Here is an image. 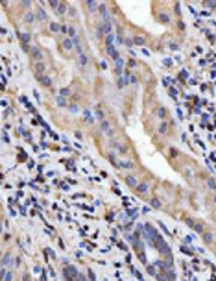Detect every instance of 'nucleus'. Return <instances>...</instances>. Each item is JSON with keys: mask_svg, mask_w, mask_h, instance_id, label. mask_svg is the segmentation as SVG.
<instances>
[{"mask_svg": "<svg viewBox=\"0 0 216 281\" xmlns=\"http://www.w3.org/2000/svg\"><path fill=\"white\" fill-rule=\"evenodd\" d=\"M63 46H65V50H70V48H72L74 45H72V41H70V39H65V43H63Z\"/></svg>", "mask_w": 216, "mask_h": 281, "instance_id": "obj_2", "label": "nucleus"}, {"mask_svg": "<svg viewBox=\"0 0 216 281\" xmlns=\"http://www.w3.org/2000/svg\"><path fill=\"white\" fill-rule=\"evenodd\" d=\"M139 191H142V192L148 191V185H139Z\"/></svg>", "mask_w": 216, "mask_h": 281, "instance_id": "obj_11", "label": "nucleus"}, {"mask_svg": "<svg viewBox=\"0 0 216 281\" xmlns=\"http://www.w3.org/2000/svg\"><path fill=\"white\" fill-rule=\"evenodd\" d=\"M214 202H216V194H214Z\"/></svg>", "mask_w": 216, "mask_h": 281, "instance_id": "obj_12", "label": "nucleus"}, {"mask_svg": "<svg viewBox=\"0 0 216 281\" xmlns=\"http://www.w3.org/2000/svg\"><path fill=\"white\" fill-rule=\"evenodd\" d=\"M35 70H37V72H43V70H45V65H43V63H37V65H35Z\"/></svg>", "mask_w": 216, "mask_h": 281, "instance_id": "obj_6", "label": "nucleus"}, {"mask_svg": "<svg viewBox=\"0 0 216 281\" xmlns=\"http://www.w3.org/2000/svg\"><path fill=\"white\" fill-rule=\"evenodd\" d=\"M126 181H128V185H131V187H137V179H133V178H128Z\"/></svg>", "mask_w": 216, "mask_h": 281, "instance_id": "obj_4", "label": "nucleus"}, {"mask_svg": "<svg viewBox=\"0 0 216 281\" xmlns=\"http://www.w3.org/2000/svg\"><path fill=\"white\" fill-rule=\"evenodd\" d=\"M85 63H87V57H85V56H83V54H80V65H81V67H83V65H85Z\"/></svg>", "mask_w": 216, "mask_h": 281, "instance_id": "obj_7", "label": "nucleus"}, {"mask_svg": "<svg viewBox=\"0 0 216 281\" xmlns=\"http://www.w3.org/2000/svg\"><path fill=\"white\" fill-rule=\"evenodd\" d=\"M31 54H33V57L37 59V61H39V59H41V54H39V50H33Z\"/></svg>", "mask_w": 216, "mask_h": 281, "instance_id": "obj_9", "label": "nucleus"}, {"mask_svg": "<svg viewBox=\"0 0 216 281\" xmlns=\"http://www.w3.org/2000/svg\"><path fill=\"white\" fill-rule=\"evenodd\" d=\"M135 43L139 45V46H142V45H144V39H142V37H137V39H135Z\"/></svg>", "mask_w": 216, "mask_h": 281, "instance_id": "obj_8", "label": "nucleus"}, {"mask_svg": "<svg viewBox=\"0 0 216 281\" xmlns=\"http://www.w3.org/2000/svg\"><path fill=\"white\" fill-rule=\"evenodd\" d=\"M52 6L55 8V11H59V13H65V4H57V2H52Z\"/></svg>", "mask_w": 216, "mask_h": 281, "instance_id": "obj_1", "label": "nucleus"}, {"mask_svg": "<svg viewBox=\"0 0 216 281\" xmlns=\"http://www.w3.org/2000/svg\"><path fill=\"white\" fill-rule=\"evenodd\" d=\"M207 185H209V189L216 191V181H214V179H207Z\"/></svg>", "mask_w": 216, "mask_h": 281, "instance_id": "obj_3", "label": "nucleus"}, {"mask_svg": "<svg viewBox=\"0 0 216 281\" xmlns=\"http://www.w3.org/2000/svg\"><path fill=\"white\" fill-rule=\"evenodd\" d=\"M57 104H59V106H65V100H63V96H59V98H57Z\"/></svg>", "mask_w": 216, "mask_h": 281, "instance_id": "obj_10", "label": "nucleus"}, {"mask_svg": "<svg viewBox=\"0 0 216 281\" xmlns=\"http://www.w3.org/2000/svg\"><path fill=\"white\" fill-rule=\"evenodd\" d=\"M39 80H41V82H43L45 85H50V78H46V76H41Z\"/></svg>", "mask_w": 216, "mask_h": 281, "instance_id": "obj_5", "label": "nucleus"}]
</instances>
